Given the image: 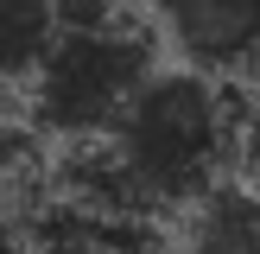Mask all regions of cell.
I'll return each instance as SVG.
<instances>
[{"mask_svg": "<svg viewBox=\"0 0 260 254\" xmlns=\"http://www.w3.org/2000/svg\"><path fill=\"white\" fill-rule=\"evenodd\" d=\"M32 121H19V114L7 108V89H0V178L25 172V159H32Z\"/></svg>", "mask_w": 260, "mask_h": 254, "instance_id": "6", "label": "cell"}, {"mask_svg": "<svg viewBox=\"0 0 260 254\" xmlns=\"http://www.w3.org/2000/svg\"><path fill=\"white\" fill-rule=\"evenodd\" d=\"M172 254H260V184L229 178L184 210Z\"/></svg>", "mask_w": 260, "mask_h": 254, "instance_id": "4", "label": "cell"}, {"mask_svg": "<svg viewBox=\"0 0 260 254\" xmlns=\"http://www.w3.org/2000/svg\"><path fill=\"white\" fill-rule=\"evenodd\" d=\"M241 165H248V178L260 184V121H254V134H248V152H241Z\"/></svg>", "mask_w": 260, "mask_h": 254, "instance_id": "8", "label": "cell"}, {"mask_svg": "<svg viewBox=\"0 0 260 254\" xmlns=\"http://www.w3.org/2000/svg\"><path fill=\"white\" fill-rule=\"evenodd\" d=\"M152 70H159V51L140 19L95 25V32H57L51 57L25 83V121H32V134L57 140V146L108 140L121 108L140 96Z\"/></svg>", "mask_w": 260, "mask_h": 254, "instance_id": "2", "label": "cell"}, {"mask_svg": "<svg viewBox=\"0 0 260 254\" xmlns=\"http://www.w3.org/2000/svg\"><path fill=\"white\" fill-rule=\"evenodd\" d=\"M0 254H32V241H25V210L7 197V184H0Z\"/></svg>", "mask_w": 260, "mask_h": 254, "instance_id": "7", "label": "cell"}, {"mask_svg": "<svg viewBox=\"0 0 260 254\" xmlns=\"http://www.w3.org/2000/svg\"><path fill=\"white\" fill-rule=\"evenodd\" d=\"M146 7L178 64L216 76L260 70V0H146Z\"/></svg>", "mask_w": 260, "mask_h": 254, "instance_id": "3", "label": "cell"}, {"mask_svg": "<svg viewBox=\"0 0 260 254\" xmlns=\"http://www.w3.org/2000/svg\"><path fill=\"white\" fill-rule=\"evenodd\" d=\"M248 102L235 96V76L197 70V64H172L140 83V96L121 108L108 134V152L121 159L127 184L140 190L152 216L190 210L229 184V172L248 152Z\"/></svg>", "mask_w": 260, "mask_h": 254, "instance_id": "1", "label": "cell"}, {"mask_svg": "<svg viewBox=\"0 0 260 254\" xmlns=\"http://www.w3.org/2000/svg\"><path fill=\"white\" fill-rule=\"evenodd\" d=\"M57 45V0H0V89H25Z\"/></svg>", "mask_w": 260, "mask_h": 254, "instance_id": "5", "label": "cell"}]
</instances>
